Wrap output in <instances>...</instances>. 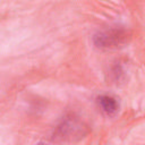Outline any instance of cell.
Masks as SVG:
<instances>
[{
    "label": "cell",
    "mask_w": 145,
    "mask_h": 145,
    "mask_svg": "<svg viewBox=\"0 0 145 145\" xmlns=\"http://www.w3.org/2000/svg\"><path fill=\"white\" fill-rule=\"evenodd\" d=\"M82 123L78 122L76 119L67 118L62 121V123L58 127L57 134L63 138L66 137H72V136H79L82 134Z\"/></svg>",
    "instance_id": "obj_2"
},
{
    "label": "cell",
    "mask_w": 145,
    "mask_h": 145,
    "mask_svg": "<svg viewBox=\"0 0 145 145\" xmlns=\"http://www.w3.org/2000/svg\"><path fill=\"white\" fill-rule=\"evenodd\" d=\"M97 103H99L101 110L108 116H113L119 110L118 101L110 95H101L97 99Z\"/></svg>",
    "instance_id": "obj_3"
},
{
    "label": "cell",
    "mask_w": 145,
    "mask_h": 145,
    "mask_svg": "<svg viewBox=\"0 0 145 145\" xmlns=\"http://www.w3.org/2000/svg\"><path fill=\"white\" fill-rule=\"evenodd\" d=\"M130 39V35L127 31L121 28H111L106 31L99 32L94 35V44L104 50H113L125 46Z\"/></svg>",
    "instance_id": "obj_1"
}]
</instances>
